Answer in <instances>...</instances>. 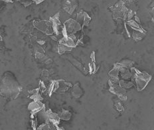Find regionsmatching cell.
Here are the masks:
<instances>
[{
	"mask_svg": "<svg viewBox=\"0 0 154 130\" xmlns=\"http://www.w3.org/2000/svg\"><path fill=\"white\" fill-rule=\"evenodd\" d=\"M22 88L12 74L6 73L0 81V94L4 97L16 99Z\"/></svg>",
	"mask_w": 154,
	"mask_h": 130,
	"instance_id": "obj_1",
	"label": "cell"
},
{
	"mask_svg": "<svg viewBox=\"0 0 154 130\" xmlns=\"http://www.w3.org/2000/svg\"><path fill=\"white\" fill-rule=\"evenodd\" d=\"M131 77L137 85V89L141 92L147 86L148 83L152 79V76L145 72H140L136 68H131Z\"/></svg>",
	"mask_w": 154,
	"mask_h": 130,
	"instance_id": "obj_2",
	"label": "cell"
},
{
	"mask_svg": "<svg viewBox=\"0 0 154 130\" xmlns=\"http://www.w3.org/2000/svg\"><path fill=\"white\" fill-rule=\"evenodd\" d=\"M110 9L113 12V16L115 19L122 18L126 19L127 18V13L128 9L125 6L123 1H118L116 4L110 7Z\"/></svg>",
	"mask_w": 154,
	"mask_h": 130,
	"instance_id": "obj_3",
	"label": "cell"
},
{
	"mask_svg": "<svg viewBox=\"0 0 154 130\" xmlns=\"http://www.w3.org/2000/svg\"><path fill=\"white\" fill-rule=\"evenodd\" d=\"M34 26L39 30L40 31L45 33L46 35H50L53 33L51 21H35Z\"/></svg>",
	"mask_w": 154,
	"mask_h": 130,
	"instance_id": "obj_4",
	"label": "cell"
},
{
	"mask_svg": "<svg viewBox=\"0 0 154 130\" xmlns=\"http://www.w3.org/2000/svg\"><path fill=\"white\" fill-rule=\"evenodd\" d=\"M63 27H65L68 34H75V33L80 31L82 28L81 25L73 19H69L66 21Z\"/></svg>",
	"mask_w": 154,
	"mask_h": 130,
	"instance_id": "obj_5",
	"label": "cell"
},
{
	"mask_svg": "<svg viewBox=\"0 0 154 130\" xmlns=\"http://www.w3.org/2000/svg\"><path fill=\"white\" fill-rule=\"evenodd\" d=\"M108 83L110 85V91L112 93L117 95L120 100L126 101V99H127V97H126V91L124 88L120 87V85L114 84V82L112 81H110Z\"/></svg>",
	"mask_w": 154,
	"mask_h": 130,
	"instance_id": "obj_6",
	"label": "cell"
},
{
	"mask_svg": "<svg viewBox=\"0 0 154 130\" xmlns=\"http://www.w3.org/2000/svg\"><path fill=\"white\" fill-rule=\"evenodd\" d=\"M28 110L31 111V118H33L34 115L41 111H45V104L41 101H33L31 102L28 106Z\"/></svg>",
	"mask_w": 154,
	"mask_h": 130,
	"instance_id": "obj_7",
	"label": "cell"
},
{
	"mask_svg": "<svg viewBox=\"0 0 154 130\" xmlns=\"http://www.w3.org/2000/svg\"><path fill=\"white\" fill-rule=\"evenodd\" d=\"M78 7L76 0H65L62 3V9L69 15H72Z\"/></svg>",
	"mask_w": 154,
	"mask_h": 130,
	"instance_id": "obj_8",
	"label": "cell"
},
{
	"mask_svg": "<svg viewBox=\"0 0 154 130\" xmlns=\"http://www.w3.org/2000/svg\"><path fill=\"white\" fill-rule=\"evenodd\" d=\"M78 23L81 25V26L87 27L89 25L90 21H91V17L88 15L86 12L84 11H81L78 14H77V17L76 20Z\"/></svg>",
	"mask_w": 154,
	"mask_h": 130,
	"instance_id": "obj_9",
	"label": "cell"
},
{
	"mask_svg": "<svg viewBox=\"0 0 154 130\" xmlns=\"http://www.w3.org/2000/svg\"><path fill=\"white\" fill-rule=\"evenodd\" d=\"M60 13L58 12L55 15L50 17V21L52 24V28L53 32L56 35H59V30L61 29V22L60 21Z\"/></svg>",
	"mask_w": 154,
	"mask_h": 130,
	"instance_id": "obj_10",
	"label": "cell"
},
{
	"mask_svg": "<svg viewBox=\"0 0 154 130\" xmlns=\"http://www.w3.org/2000/svg\"><path fill=\"white\" fill-rule=\"evenodd\" d=\"M118 74H119V70H118L116 66H114V68L112 69V70L110 71L109 76H110L111 80L112 82H118L120 81L119 76H118Z\"/></svg>",
	"mask_w": 154,
	"mask_h": 130,
	"instance_id": "obj_11",
	"label": "cell"
},
{
	"mask_svg": "<svg viewBox=\"0 0 154 130\" xmlns=\"http://www.w3.org/2000/svg\"><path fill=\"white\" fill-rule=\"evenodd\" d=\"M127 24L129 26L131 27V28L134 29L135 31H139V32H142V33H144L145 31L143 30V29L141 27H140L139 25L135 21L133 20H129L127 22Z\"/></svg>",
	"mask_w": 154,
	"mask_h": 130,
	"instance_id": "obj_12",
	"label": "cell"
},
{
	"mask_svg": "<svg viewBox=\"0 0 154 130\" xmlns=\"http://www.w3.org/2000/svg\"><path fill=\"white\" fill-rule=\"evenodd\" d=\"M59 88V81H54L52 82V83L50 85V87H49V95H51L53 92H55L56 90H58Z\"/></svg>",
	"mask_w": 154,
	"mask_h": 130,
	"instance_id": "obj_13",
	"label": "cell"
},
{
	"mask_svg": "<svg viewBox=\"0 0 154 130\" xmlns=\"http://www.w3.org/2000/svg\"><path fill=\"white\" fill-rule=\"evenodd\" d=\"M72 94H73L74 97H75V98L81 97V96L82 95L81 89L80 88V87L77 84L74 86L73 89L72 91Z\"/></svg>",
	"mask_w": 154,
	"mask_h": 130,
	"instance_id": "obj_14",
	"label": "cell"
},
{
	"mask_svg": "<svg viewBox=\"0 0 154 130\" xmlns=\"http://www.w3.org/2000/svg\"><path fill=\"white\" fill-rule=\"evenodd\" d=\"M59 117L60 119H62V120H69L71 117V114L68 111H67V110H62V112L60 113Z\"/></svg>",
	"mask_w": 154,
	"mask_h": 130,
	"instance_id": "obj_15",
	"label": "cell"
},
{
	"mask_svg": "<svg viewBox=\"0 0 154 130\" xmlns=\"http://www.w3.org/2000/svg\"><path fill=\"white\" fill-rule=\"evenodd\" d=\"M119 84H120V86L122 87V88H130L131 86H133V83L130 82H127L126 81H123V80H122V81H119Z\"/></svg>",
	"mask_w": 154,
	"mask_h": 130,
	"instance_id": "obj_16",
	"label": "cell"
},
{
	"mask_svg": "<svg viewBox=\"0 0 154 130\" xmlns=\"http://www.w3.org/2000/svg\"><path fill=\"white\" fill-rule=\"evenodd\" d=\"M119 64L122 66H123V67L128 69H130L132 67V62H131V61H130V60H123L122 61H121L119 63Z\"/></svg>",
	"mask_w": 154,
	"mask_h": 130,
	"instance_id": "obj_17",
	"label": "cell"
},
{
	"mask_svg": "<svg viewBox=\"0 0 154 130\" xmlns=\"http://www.w3.org/2000/svg\"><path fill=\"white\" fill-rule=\"evenodd\" d=\"M144 33H142L139 31H134L133 33V37L134 38L135 41H138L139 40H141L142 38L144 37Z\"/></svg>",
	"mask_w": 154,
	"mask_h": 130,
	"instance_id": "obj_18",
	"label": "cell"
},
{
	"mask_svg": "<svg viewBox=\"0 0 154 130\" xmlns=\"http://www.w3.org/2000/svg\"><path fill=\"white\" fill-rule=\"evenodd\" d=\"M30 98L32 99L33 101H42L43 99V98L41 97V96L38 93L33 94Z\"/></svg>",
	"mask_w": 154,
	"mask_h": 130,
	"instance_id": "obj_19",
	"label": "cell"
},
{
	"mask_svg": "<svg viewBox=\"0 0 154 130\" xmlns=\"http://www.w3.org/2000/svg\"><path fill=\"white\" fill-rule=\"evenodd\" d=\"M115 106H116V108L117 109V110L118 111H123V107L122 106V105L121 104L120 102L119 101H117L116 100L115 102Z\"/></svg>",
	"mask_w": 154,
	"mask_h": 130,
	"instance_id": "obj_20",
	"label": "cell"
},
{
	"mask_svg": "<svg viewBox=\"0 0 154 130\" xmlns=\"http://www.w3.org/2000/svg\"><path fill=\"white\" fill-rule=\"evenodd\" d=\"M50 125H49V123L48 122H45L42 125H41L37 129H50Z\"/></svg>",
	"mask_w": 154,
	"mask_h": 130,
	"instance_id": "obj_21",
	"label": "cell"
},
{
	"mask_svg": "<svg viewBox=\"0 0 154 130\" xmlns=\"http://www.w3.org/2000/svg\"><path fill=\"white\" fill-rule=\"evenodd\" d=\"M38 89H39V90L41 92H44L46 90L45 85V84H44L43 81H41L39 82V88H38Z\"/></svg>",
	"mask_w": 154,
	"mask_h": 130,
	"instance_id": "obj_22",
	"label": "cell"
},
{
	"mask_svg": "<svg viewBox=\"0 0 154 130\" xmlns=\"http://www.w3.org/2000/svg\"><path fill=\"white\" fill-rule=\"evenodd\" d=\"M20 1L22 4L24 5L25 7L29 6V5H31L33 3L32 0H23V1Z\"/></svg>",
	"mask_w": 154,
	"mask_h": 130,
	"instance_id": "obj_23",
	"label": "cell"
},
{
	"mask_svg": "<svg viewBox=\"0 0 154 130\" xmlns=\"http://www.w3.org/2000/svg\"><path fill=\"white\" fill-rule=\"evenodd\" d=\"M135 13H136L133 12L132 10H129L128 9V13H127V18L128 19V20H130V19L133 17V16H134Z\"/></svg>",
	"mask_w": 154,
	"mask_h": 130,
	"instance_id": "obj_24",
	"label": "cell"
},
{
	"mask_svg": "<svg viewBox=\"0 0 154 130\" xmlns=\"http://www.w3.org/2000/svg\"><path fill=\"white\" fill-rule=\"evenodd\" d=\"M44 57H45V55H44L43 52H36V53H35V58H36V59H43Z\"/></svg>",
	"mask_w": 154,
	"mask_h": 130,
	"instance_id": "obj_25",
	"label": "cell"
},
{
	"mask_svg": "<svg viewBox=\"0 0 154 130\" xmlns=\"http://www.w3.org/2000/svg\"><path fill=\"white\" fill-rule=\"evenodd\" d=\"M39 92V89L38 88H36V89H33L31 90H29V93L31 94H37Z\"/></svg>",
	"mask_w": 154,
	"mask_h": 130,
	"instance_id": "obj_26",
	"label": "cell"
},
{
	"mask_svg": "<svg viewBox=\"0 0 154 130\" xmlns=\"http://www.w3.org/2000/svg\"><path fill=\"white\" fill-rule=\"evenodd\" d=\"M48 76H49V72H48V70H44L42 72V76L44 77V78H46V77H48Z\"/></svg>",
	"mask_w": 154,
	"mask_h": 130,
	"instance_id": "obj_27",
	"label": "cell"
},
{
	"mask_svg": "<svg viewBox=\"0 0 154 130\" xmlns=\"http://www.w3.org/2000/svg\"><path fill=\"white\" fill-rule=\"evenodd\" d=\"M32 1H34L36 4H41V3L44 1V0H32Z\"/></svg>",
	"mask_w": 154,
	"mask_h": 130,
	"instance_id": "obj_28",
	"label": "cell"
},
{
	"mask_svg": "<svg viewBox=\"0 0 154 130\" xmlns=\"http://www.w3.org/2000/svg\"><path fill=\"white\" fill-rule=\"evenodd\" d=\"M36 126H37V123H36V121H32V127H33V128L34 129H35L36 128Z\"/></svg>",
	"mask_w": 154,
	"mask_h": 130,
	"instance_id": "obj_29",
	"label": "cell"
},
{
	"mask_svg": "<svg viewBox=\"0 0 154 130\" xmlns=\"http://www.w3.org/2000/svg\"><path fill=\"white\" fill-rule=\"evenodd\" d=\"M37 43H38V44H39V45H44V44H45V41H37Z\"/></svg>",
	"mask_w": 154,
	"mask_h": 130,
	"instance_id": "obj_30",
	"label": "cell"
},
{
	"mask_svg": "<svg viewBox=\"0 0 154 130\" xmlns=\"http://www.w3.org/2000/svg\"><path fill=\"white\" fill-rule=\"evenodd\" d=\"M1 1L6 2V3H10V2H13V0H1Z\"/></svg>",
	"mask_w": 154,
	"mask_h": 130,
	"instance_id": "obj_31",
	"label": "cell"
},
{
	"mask_svg": "<svg viewBox=\"0 0 154 130\" xmlns=\"http://www.w3.org/2000/svg\"><path fill=\"white\" fill-rule=\"evenodd\" d=\"M2 41V37L0 35V41Z\"/></svg>",
	"mask_w": 154,
	"mask_h": 130,
	"instance_id": "obj_32",
	"label": "cell"
}]
</instances>
